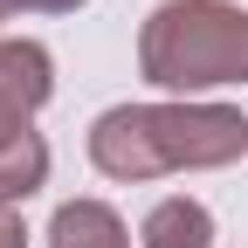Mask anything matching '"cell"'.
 <instances>
[{
	"mask_svg": "<svg viewBox=\"0 0 248 248\" xmlns=\"http://www.w3.org/2000/svg\"><path fill=\"white\" fill-rule=\"evenodd\" d=\"M138 76L186 104H200L207 90L248 83V7L241 0H159L138 28Z\"/></svg>",
	"mask_w": 248,
	"mask_h": 248,
	"instance_id": "2",
	"label": "cell"
},
{
	"mask_svg": "<svg viewBox=\"0 0 248 248\" xmlns=\"http://www.w3.org/2000/svg\"><path fill=\"white\" fill-rule=\"evenodd\" d=\"M21 14H76V7H90V0H14Z\"/></svg>",
	"mask_w": 248,
	"mask_h": 248,
	"instance_id": "8",
	"label": "cell"
},
{
	"mask_svg": "<svg viewBox=\"0 0 248 248\" xmlns=\"http://www.w3.org/2000/svg\"><path fill=\"white\" fill-rule=\"evenodd\" d=\"M7 14H21V7H14V0H0V21H7Z\"/></svg>",
	"mask_w": 248,
	"mask_h": 248,
	"instance_id": "9",
	"label": "cell"
},
{
	"mask_svg": "<svg viewBox=\"0 0 248 248\" xmlns=\"http://www.w3.org/2000/svg\"><path fill=\"white\" fill-rule=\"evenodd\" d=\"M48 97H55V55L28 35H0V104L35 117Z\"/></svg>",
	"mask_w": 248,
	"mask_h": 248,
	"instance_id": "4",
	"label": "cell"
},
{
	"mask_svg": "<svg viewBox=\"0 0 248 248\" xmlns=\"http://www.w3.org/2000/svg\"><path fill=\"white\" fill-rule=\"evenodd\" d=\"M48 186V138L35 131V117H21L0 104V207H21Z\"/></svg>",
	"mask_w": 248,
	"mask_h": 248,
	"instance_id": "3",
	"label": "cell"
},
{
	"mask_svg": "<svg viewBox=\"0 0 248 248\" xmlns=\"http://www.w3.org/2000/svg\"><path fill=\"white\" fill-rule=\"evenodd\" d=\"M48 248H131V228L110 200L83 193V200H62L48 214Z\"/></svg>",
	"mask_w": 248,
	"mask_h": 248,
	"instance_id": "5",
	"label": "cell"
},
{
	"mask_svg": "<svg viewBox=\"0 0 248 248\" xmlns=\"http://www.w3.org/2000/svg\"><path fill=\"white\" fill-rule=\"evenodd\" d=\"M0 248H28V228H21L14 207H0Z\"/></svg>",
	"mask_w": 248,
	"mask_h": 248,
	"instance_id": "7",
	"label": "cell"
},
{
	"mask_svg": "<svg viewBox=\"0 0 248 248\" xmlns=\"http://www.w3.org/2000/svg\"><path fill=\"white\" fill-rule=\"evenodd\" d=\"M138 248H214V214L193 193H166L138 221Z\"/></svg>",
	"mask_w": 248,
	"mask_h": 248,
	"instance_id": "6",
	"label": "cell"
},
{
	"mask_svg": "<svg viewBox=\"0 0 248 248\" xmlns=\"http://www.w3.org/2000/svg\"><path fill=\"white\" fill-rule=\"evenodd\" d=\"M248 159V117L234 104H110L90 124V166L117 186L166 179V172H214Z\"/></svg>",
	"mask_w": 248,
	"mask_h": 248,
	"instance_id": "1",
	"label": "cell"
}]
</instances>
